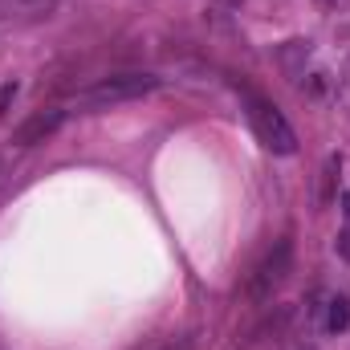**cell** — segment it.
Here are the masks:
<instances>
[{
	"instance_id": "6da1fadb",
	"label": "cell",
	"mask_w": 350,
	"mask_h": 350,
	"mask_svg": "<svg viewBox=\"0 0 350 350\" xmlns=\"http://www.w3.org/2000/svg\"><path fill=\"white\" fill-rule=\"evenodd\" d=\"M245 106H249V126L261 139L265 151H273V155H293L297 151V135L273 102H265L257 94H245Z\"/></svg>"
},
{
	"instance_id": "7a4b0ae2",
	"label": "cell",
	"mask_w": 350,
	"mask_h": 350,
	"mask_svg": "<svg viewBox=\"0 0 350 350\" xmlns=\"http://www.w3.org/2000/svg\"><path fill=\"white\" fill-rule=\"evenodd\" d=\"M159 86V78L151 74H110V78H98L94 86L78 90V106H114V102H131V98H143Z\"/></svg>"
},
{
	"instance_id": "3957f363",
	"label": "cell",
	"mask_w": 350,
	"mask_h": 350,
	"mask_svg": "<svg viewBox=\"0 0 350 350\" xmlns=\"http://www.w3.org/2000/svg\"><path fill=\"white\" fill-rule=\"evenodd\" d=\"M289 269H293V245H289V241H277V245L265 253V261L253 269V277H249V297H253V301H269V297L285 285Z\"/></svg>"
},
{
	"instance_id": "277c9868",
	"label": "cell",
	"mask_w": 350,
	"mask_h": 350,
	"mask_svg": "<svg viewBox=\"0 0 350 350\" xmlns=\"http://www.w3.org/2000/svg\"><path fill=\"white\" fill-rule=\"evenodd\" d=\"M62 122H66V110H57V106H49V110H33V114L12 131V143H16V147H37V143H45L49 135H57Z\"/></svg>"
},
{
	"instance_id": "5b68a950",
	"label": "cell",
	"mask_w": 350,
	"mask_h": 350,
	"mask_svg": "<svg viewBox=\"0 0 350 350\" xmlns=\"http://www.w3.org/2000/svg\"><path fill=\"white\" fill-rule=\"evenodd\" d=\"M338 172H342V155H330L326 167H322V191H318L322 204H334V196H338Z\"/></svg>"
},
{
	"instance_id": "8992f818",
	"label": "cell",
	"mask_w": 350,
	"mask_h": 350,
	"mask_svg": "<svg viewBox=\"0 0 350 350\" xmlns=\"http://www.w3.org/2000/svg\"><path fill=\"white\" fill-rule=\"evenodd\" d=\"M350 326V301L347 297H330L326 301V330L330 334H342Z\"/></svg>"
},
{
	"instance_id": "52a82bcc",
	"label": "cell",
	"mask_w": 350,
	"mask_h": 350,
	"mask_svg": "<svg viewBox=\"0 0 350 350\" xmlns=\"http://www.w3.org/2000/svg\"><path fill=\"white\" fill-rule=\"evenodd\" d=\"M147 350H191V338L187 334H179V338H163V342H155V347Z\"/></svg>"
},
{
	"instance_id": "ba28073f",
	"label": "cell",
	"mask_w": 350,
	"mask_h": 350,
	"mask_svg": "<svg viewBox=\"0 0 350 350\" xmlns=\"http://www.w3.org/2000/svg\"><path fill=\"white\" fill-rule=\"evenodd\" d=\"M12 98H16V82H8V86L0 90V114L8 110V102H12Z\"/></svg>"
}]
</instances>
